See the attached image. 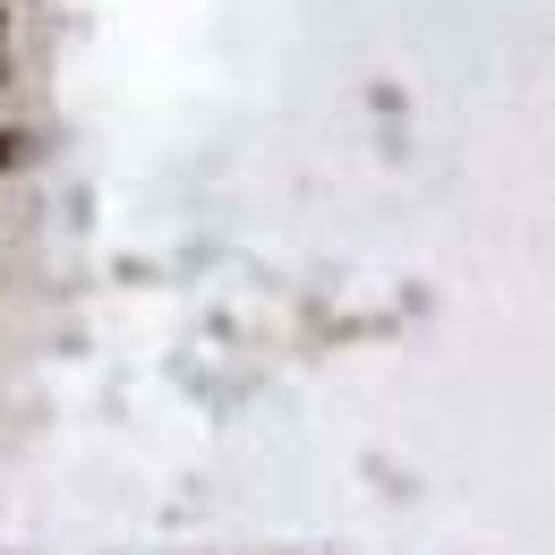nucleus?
Segmentation results:
<instances>
[{
  "instance_id": "1",
  "label": "nucleus",
  "mask_w": 555,
  "mask_h": 555,
  "mask_svg": "<svg viewBox=\"0 0 555 555\" xmlns=\"http://www.w3.org/2000/svg\"><path fill=\"white\" fill-rule=\"evenodd\" d=\"M9 154H17V138H0V163H9Z\"/></svg>"
}]
</instances>
